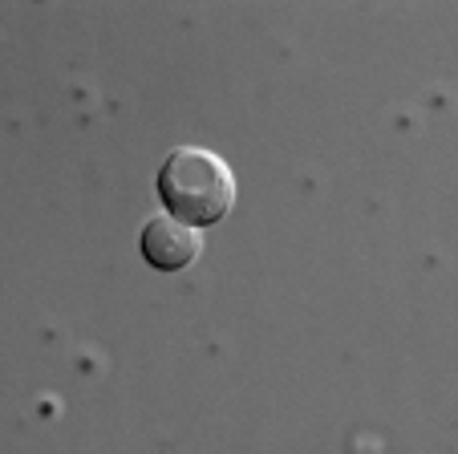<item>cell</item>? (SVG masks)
Listing matches in <instances>:
<instances>
[{
  "label": "cell",
  "mask_w": 458,
  "mask_h": 454,
  "mask_svg": "<svg viewBox=\"0 0 458 454\" xmlns=\"http://www.w3.org/2000/svg\"><path fill=\"white\" fill-rule=\"evenodd\" d=\"M139 248H142V260L150 268H158V272H182L187 264L199 260V232L171 219V215H155V219L142 223Z\"/></svg>",
  "instance_id": "cell-2"
},
{
  "label": "cell",
  "mask_w": 458,
  "mask_h": 454,
  "mask_svg": "<svg viewBox=\"0 0 458 454\" xmlns=\"http://www.w3.org/2000/svg\"><path fill=\"white\" fill-rule=\"evenodd\" d=\"M158 199L166 203L171 219L187 223V227H211L232 211V167L203 146H179L166 155L163 171H158Z\"/></svg>",
  "instance_id": "cell-1"
}]
</instances>
